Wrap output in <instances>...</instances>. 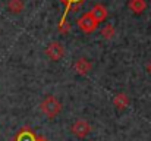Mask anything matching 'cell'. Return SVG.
Listing matches in <instances>:
<instances>
[{"mask_svg": "<svg viewBox=\"0 0 151 141\" xmlns=\"http://www.w3.org/2000/svg\"><path fill=\"white\" fill-rule=\"evenodd\" d=\"M40 107H41V112H43L49 119L56 118V116L62 112V103H60V100H59V98H56L54 95H49V97H46V98L41 101Z\"/></svg>", "mask_w": 151, "mask_h": 141, "instance_id": "obj_1", "label": "cell"}, {"mask_svg": "<svg viewBox=\"0 0 151 141\" xmlns=\"http://www.w3.org/2000/svg\"><path fill=\"white\" fill-rule=\"evenodd\" d=\"M78 27H79V30H82L85 34H91L93 31L97 30L99 24H97V21L91 16V13L87 12V13H84V15L78 19Z\"/></svg>", "mask_w": 151, "mask_h": 141, "instance_id": "obj_2", "label": "cell"}, {"mask_svg": "<svg viewBox=\"0 0 151 141\" xmlns=\"http://www.w3.org/2000/svg\"><path fill=\"white\" fill-rule=\"evenodd\" d=\"M70 131L73 135H76L78 138H85L90 132H91V125L85 121V119H78L73 122V125L70 127Z\"/></svg>", "mask_w": 151, "mask_h": 141, "instance_id": "obj_3", "label": "cell"}, {"mask_svg": "<svg viewBox=\"0 0 151 141\" xmlns=\"http://www.w3.org/2000/svg\"><path fill=\"white\" fill-rule=\"evenodd\" d=\"M46 54L51 60H59L65 54V47L59 41H51V43H49V46L46 47Z\"/></svg>", "mask_w": 151, "mask_h": 141, "instance_id": "obj_4", "label": "cell"}, {"mask_svg": "<svg viewBox=\"0 0 151 141\" xmlns=\"http://www.w3.org/2000/svg\"><path fill=\"white\" fill-rule=\"evenodd\" d=\"M13 141H49V140H46V138H43V137L34 134L28 127H24V128H21V131L15 135Z\"/></svg>", "mask_w": 151, "mask_h": 141, "instance_id": "obj_5", "label": "cell"}, {"mask_svg": "<svg viewBox=\"0 0 151 141\" xmlns=\"http://www.w3.org/2000/svg\"><path fill=\"white\" fill-rule=\"evenodd\" d=\"M91 68H93V63L88 59H85V57H79L73 63V69H75V72L78 75H87L91 71Z\"/></svg>", "mask_w": 151, "mask_h": 141, "instance_id": "obj_6", "label": "cell"}, {"mask_svg": "<svg viewBox=\"0 0 151 141\" xmlns=\"http://www.w3.org/2000/svg\"><path fill=\"white\" fill-rule=\"evenodd\" d=\"M90 13H91V16L97 21L99 25L107 18V9H106V6H103V4H96V6L90 10Z\"/></svg>", "mask_w": 151, "mask_h": 141, "instance_id": "obj_7", "label": "cell"}, {"mask_svg": "<svg viewBox=\"0 0 151 141\" xmlns=\"http://www.w3.org/2000/svg\"><path fill=\"white\" fill-rule=\"evenodd\" d=\"M129 103H131V100H129V97L125 93H119L113 97V104L117 109H125V107L129 106Z\"/></svg>", "mask_w": 151, "mask_h": 141, "instance_id": "obj_8", "label": "cell"}, {"mask_svg": "<svg viewBox=\"0 0 151 141\" xmlns=\"http://www.w3.org/2000/svg\"><path fill=\"white\" fill-rule=\"evenodd\" d=\"M129 9L134 12V13H142L145 9H147V3L145 0H129Z\"/></svg>", "mask_w": 151, "mask_h": 141, "instance_id": "obj_9", "label": "cell"}, {"mask_svg": "<svg viewBox=\"0 0 151 141\" xmlns=\"http://www.w3.org/2000/svg\"><path fill=\"white\" fill-rule=\"evenodd\" d=\"M24 0H9L7 1V9L12 13H21L24 10Z\"/></svg>", "mask_w": 151, "mask_h": 141, "instance_id": "obj_10", "label": "cell"}, {"mask_svg": "<svg viewBox=\"0 0 151 141\" xmlns=\"http://www.w3.org/2000/svg\"><path fill=\"white\" fill-rule=\"evenodd\" d=\"M114 34H116V30H114V27H113L111 24H106V25L101 28V35H103V38H106V40L113 38Z\"/></svg>", "mask_w": 151, "mask_h": 141, "instance_id": "obj_11", "label": "cell"}, {"mask_svg": "<svg viewBox=\"0 0 151 141\" xmlns=\"http://www.w3.org/2000/svg\"><path fill=\"white\" fill-rule=\"evenodd\" d=\"M147 72H148V74L151 75V60L148 62V63H147Z\"/></svg>", "mask_w": 151, "mask_h": 141, "instance_id": "obj_12", "label": "cell"}]
</instances>
